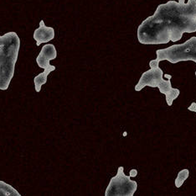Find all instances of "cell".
Here are the masks:
<instances>
[{
  "mask_svg": "<svg viewBox=\"0 0 196 196\" xmlns=\"http://www.w3.org/2000/svg\"><path fill=\"white\" fill-rule=\"evenodd\" d=\"M189 169H183V170L179 171L178 175H177L176 179H175V182H174L175 187L178 188V189L181 187L185 180L189 178Z\"/></svg>",
  "mask_w": 196,
  "mask_h": 196,
  "instance_id": "10",
  "label": "cell"
},
{
  "mask_svg": "<svg viewBox=\"0 0 196 196\" xmlns=\"http://www.w3.org/2000/svg\"><path fill=\"white\" fill-rule=\"evenodd\" d=\"M156 55V60L158 62L168 61L170 63L175 64L179 62L193 61L196 63V36H192L183 44L157 50Z\"/></svg>",
  "mask_w": 196,
  "mask_h": 196,
  "instance_id": "4",
  "label": "cell"
},
{
  "mask_svg": "<svg viewBox=\"0 0 196 196\" xmlns=\"http://www.w3.org/2000/svg\"><path fill=\"white\" fill-rule=\"evenodd\" d=\"M20 39L14 31L0 35V90H7L14 76Z\"/></svg>",
  "mask_w": 196,
  "mask_h": 196,
  "instance_id": "2",
  "label": "cell"
},
{
  "mask_svg": "<svg viewBox=\"0 0 196 196\" xmlns=\"http://www.w3.org/2000/svg\"><path fill=\"white\" fill-rule=\"evenodd\" d=\"M188 110L193 111V112H195L196 113V103L195 102L192 103V104L190 105V106H189V107H188Z\"/></svg>",
  "mask_w": 196,
  "mask_h": 196,
  "instance_id": "11",
  "label": "cell"
},
{
  "mask_svg": "<svg viewBox=\"0 0 196 196\" xmlns=\"http://www.w3.org/2000/svg\"><path fill=\"white\" fill-rule=\"evenodd\" d=\"M0 196H21V194L12 185L0 180Z\"/></svg>",
  "mask_w": 196,
  "mask_h": 196,
  "instance_id": "9",
  "label": "cell"
},
{
  "mask_svg": "<svg viewBox=\"0 0 196 196\" xmlns=\"http://www.w3.org/2000/svg\"><path fill=\"white\" fill-rule=\"evenodd\" d=\"M36 46H39L43 43H48L55 38V30L53 27L45 26L44 20H40L39 26L34 30L33 35Z\"/></svg>",
  "mask_w": 196,
  "mask_h": 196,
  "instance_id": "7",
  "label": "cell"
},
{
  "mask_svg": "<svg viewBox=\"0 0 196 196\" xmlns=\"http://www.w3.org/2000/svg\"><path fill=\"white\" fill-rule=\"evenodd\" d=\"M137 175V169H132V170L130 171V173H129V176L130 178H133V177H136Z\"/></svg>",
  "mask_w": 196,
  "mask_h": 196,
  "instance_id": "12",
  "label": "cell"
},
{
  "mask_svg": "<svg viewBox=\"0 0 196 196\" xmlns=\"http://www.w3.org/2000/svg\"><path fill=\"white\" fill-rule=\"evenodd\" d=\"M137 183L132 180L130 176L124 173V168L120 166L118 168L116 176L112 177L107 186L106 196H133L137 191Z\"/></svg>",
  "mask_w": 196,
  "mask_h": 196,
  "instance_id": "5",
  "label": "cell"
},
{
  "mask_svg": "<svg viewBox=\"0 0 196 196\" xmlns=\"http://www.w3.org/2000/svg\"><path fill=\"white\" fill-rule=\"evenodd\" d=\"M150 69L144 72L140 79L135 86V91L139 92L145 87L158 88L161 94L165 95L166 102L168 106H172L173 103L179 96L180 91L178 88L172 87L170 79L164 80L163 78V72L159 68V62L156 59L149 62Z\"/></svg>",
  "mask_w": 196,
  "mask_h": 196,
  "instance_id": "3",
  "label": "cell"
},
{
  "mask_svg": "<svg viewBox=\"0 0 196 196\" xmlns=\"http://www.w3.org/2000/svg\"><path fill=\"white\" fill-rule=\"evenodd\" d=\"M56 70V67L53 65H51L50 68H47L44 69V72L39 73V75H37L36 77L34 78V88H35V91L37 93H39L40 90H41V87H42L44 84L46 83L47 82V77L48 75L52 72L53 71Z\"/></svg>",
  "mask_w": 196,
  "mask_h": 196,
  "instance_id": "8",
  "label": "cell"
},
{
  "mask_svg": "<svg viewBox=\"0 0 196 196\" xmlns=\"http://www.w3.org/2000/svg\"><path fill=\"white\" fill-rule=\"evenodd\" d=\"M196 32V0H169L158 6L152 16L138 26L137 40L143 45L176 42L185 33Z\"/></svg>",
  "mask_w": 196,
  "mask_h": 196,
  "instance_id": "1",
  "label": "cell"
},
{
  "mask_svg": "<svg viewBox=\"0 0 196 196\" xmlns=\"http://www.w3.org/2000/svg\"><path fill=\"white\" fill-rule=\"evenodd\" d=\"M164 77H166L168 79H171V77H172V76L171 75H168V74H165L164 75Z\"/></svg>",
  "mask_w": 196,
  "mask_h": 196,
  "instance_id": "13",
  "label": "cell"
},
{
  "mask_svg": "<svg viewBox=\"0 0 196 196\" xmlns=\"http://www.w3.org/2000/svg\"><path fill=\"white\" fill-rule=\"evenodd\" d=\"M57 57V51L53 44H46L43 46L41 51L36 57L37 65L40 68L45 69L51 67V60H55Z\"/></svg>",
  "mask_w": 196,
  "mask_h": 196,
  "instance_id": "6",
  "label": "cell"
}]
</instances>
